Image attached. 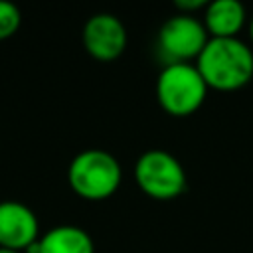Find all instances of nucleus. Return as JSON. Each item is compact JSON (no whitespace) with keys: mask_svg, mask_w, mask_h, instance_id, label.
<instances>
[{"mask_svg":"<svg viewBox=\"0 0 253 253\" xmlns=\"http://www.w3.org/2000/svg\"><path fill=\"white\" fill-rule=\"evenodd\" d=\"M83 45L99 61L117 59L126 47V30L113 14H95L85 22Z\"/></svg>","mask_w":253,"mask_h":253,"instance_id":"obj_6","label":"nucleus"},{"mask_svg":"<svg viewBox=\"0 0 253 253\" xmlns=\"http://www.w3.org/2000/svg\"><path fill=\"white\" fill-rule=\"evenodd\" d=\"M196 67L208 89L235 91L253 79V51L237 38H210Z\"/></svg>","mask_w":253,"mask_h":253,"instance_id":"obj_1","label":"nucleus"},{"mask_svg":"<svg viewBox=\"0 0 253 253\" xmlns=\"http://www.w3.org/2000/svg\"><path fill=\"white\" fill-rule=\"evenodd\" d=\"M138 188L154 200H174L186 190V172L180 160L166 150H148L134 164Z\"/></svg>","mask_w":253,"mask_h":253,"instance_id":"obj_4","label":"nucleus"},{"mask_svg":"<svg viewBox=\"0 0 253 253\" xmlns=\"http://www.w3.org/2000/svg\"><path fill=\"white\" fill-rule=\"evenodd\" d=\"M249 34H251V42H253V20H251V26H249Z\"/></svg>","mask_w":253,"mask_h":253,"instance_id":"obj_13","label":"nucleus"},{"mask_svg":"<svg viewBox=\"0 0 253 253\" xmlns=\"http://www.w3.org/2000/svg\"><path fill=\"white\" fill-rule=\"evenodd\" d=\"M40 239L36 213L22 202H0V247L24 251Z\"/></svg>","mask_w":253,"mask_h":253,"instance_id":"obj_7","label":"nucleus"},{"mask_svg":"<svg viewBox=\"0 0 253 253\" xmlns=\"http://www.w3.org/2000/svg\"><path fill=\"white\" fill-rule=\"evenodd\" d=\"M22 24V14L12 2L0 0V42L12 38Z\"/></svg>","mask_w":253,"mask_h":253,"instance_id":"obj_10","label":"nucleus"},{"mask_svg":"<svg viewBox=\"0 0 253 253\" xmlns=\"http://www.w3.org/2000/svg\"><path fill=\"white\" fill-rule=\"evenodd\" d=\"M245 24V8L237 0H213L206 6L204 28L210 38H237Z\"/></svg>","mask_w":253,"mask_h":253,"instance_id":"obj_9","label":"nucleus"},{"mask_svg":"<svg viewBox=\"0 0 253 253\" xmlns=\"http://www.w3.org/2000/svg\"><path fill=\"white\" fill-rule=\"evenodd\" d=\"M121 164L117 158L105 150H83L79 152L67 170V180L71 190L85 200H107L121 184Z\"/></svg>","mask_w":253,"mask_h":253,"instance_id":"obj_2","label":"nucleus"},{"mask_svg":"<svg viewBox=\"0 0 253 253\" xmlns=\"http://www.w3.org/2000/svg\"><path fill=\"white\" fill-rule=\"evenodd\" d=\"M210 36L200 20L190 14L168 18L158 30V47L168 63H190L198 59Z\"/></svg>","mask_w":253,"mask_h":253,"instance_id":"obj_5","label":"nucleus"},{"mask_svg":"<svg viewBox=\"0 0 253 253\" xmlns=\"http://www.w3.org/2000/svg\"><path fill=\"white\" fill-rule=\"evenodd\" d=\"M28 251L34 253H95L91 235L77 225H57L43 233Z\"/></svg>","mask_w":253,"mask_h":253,"instance_id":"obj_8","label":"nucleus"},{"mask_svg":"<svg viewBox=\"0 0 253 253\" xmlns=\"http://www.w3.org/2000/svg\"><path fill=\"white\" fill-rule=\"evenodd\" d=\"M0 253H20V251H14V249H6V247H0Z\"/></svg>","mask_w":253,"mask_h":253,"instance_id":"obj_12","label":"nucleus"},{"mask_svg":"<svg viewBox=\"0 0 253 253\" xmlns=\"http://www.w3.org/2000/svg\"><path fill=\"white\" fill-rule=\"evenodd\" d=\"M208 95V85L196 65L166 63L156 81V99L172 117H188L196 113Z\"/></svg>","mask_w":253,"mask_h":253,"instance_id":"obj_3","label":"nucleus"},{"mask_svg":"<svg viewBox=\"0 0 253 253\" xmlns=\"http://www.w3.org/2000/svg\"><path fill=\"white\" fill-rule=\"evenodd\" d=\"M206 6H208L206 0H176L174 2V8L180 10V14H190V16H192V12L206 8Z\"/></svg>","mask_w":253,"mask_h":253,"instance_id":"obj_11","label":"nucleus"}]
</instances>
